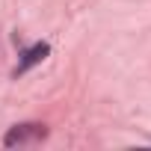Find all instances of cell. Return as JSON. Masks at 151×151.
<instances>
[{
  "instance_id": "obj_1",
  "label": "cell",
  "mask_w": 151,
  "mask_h": 151,
  "mask_svg": "<svg viewBox=\"0 0 151 151\" xmlns=\"http://www.w3.org/2000/svg\"><path fill=\"white\" fill-rule=\"evenodd\" d=\"M39 136H45V127H39V124H21V127H12L6 133V145H24L27 139H39Z\"/></svg>"
},
{
  "instance_id": "obj_2",
  "label": "cell",
  "mask_w": 151,
  "mask_h": 151,
  "mask_svg": "<svg viewBox=\"0 0 151 151\" xmlns=\"http://www.w3.org/2000/svg\"><path fill=\"white\" fill-rule=\"evenodd\" d=\"M47 50H50V47H47L45 42H42V45H33V47H30V50L24 53V59L18 62V74H21V71H27L30 65H36V62H42V59L47 56Z\"/></svg>"
}]
</instances>
